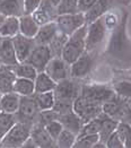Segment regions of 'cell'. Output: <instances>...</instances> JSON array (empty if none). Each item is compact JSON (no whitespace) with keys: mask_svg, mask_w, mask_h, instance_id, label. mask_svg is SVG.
I'll use <instances>...</instances> for the list:
<instances>
[{"mask_svg":"<svg viewBox=\"0 0 131 148\" xmlns=\"http://www.w3.org/2000/svg\"><path fill=\"white\" fill-rule=\"evenodd\" d=\"M29 138L38 148H50L54 145V140L50 137L44 125L40 123H35L32 127Z\"/></svg>","mask_w":131,"mask_h":148,"instance_id":"cell-18","label":"cell"},{"mask_svg":"<svg viewBox=\"0 0 131 148\" xmlns=\"http://www.w3.org/2000/svg\"><path fill=\"white\" fill-rule=\"evenodd\" d=\"M43 0H24V12L26 15H32L38 8Z\"/></svg>","mask_w":131,"mask_h":148,"instance_id":"cell-41","label":"cell"},{"mask_svg":"<svg viewBox=\"0 0 131 148\" xmlns=\"http://www.w3.org/2000/svg\"><path fill=\"white\" fill-rule=\"evenodd\" d=\"M101 129V118L97 116L95 119L86 122L82 128L79 135L77 137H83V136H92V135H98Z\"/></svg>","mask_w":131,"mask_h":148,"instance_id":"cell-33","label":"cell"},{"mask_svg":"<svg viewBox=\"0 0 131 148\" xmlns=\"http://www.w3.org/2000/svg\"><path fill=\"white\" fill-rule=\"evenodd\" d=\"M12 70L17 78H25L31 80H34L38 74L35 70V68H33L27 62H18L16 66L12 67Z\"/></svg>","mask_w":131,"mask_h":148,"instance_id":"cell-30","label":"cell"},{"mask_svg":"<svg viewBox=\"0 0 131 148\" xmlns=\"http://www.w3.org/2000/svg\"><path fill=\"white\" fill-rule=\"evenodd\" d=\"M36 23L40 25H44L50 22H53L57 18V7L52 5L49 0H43L38 8L32 14Z\"/></svg>","mask_w":131,"mask_h":148,"instance_id":"cell-15","label":"cell"},{"mask_svg":"<svg viewBox=\"0 0 131 148\" xmlns=\"http://www.w3.org/2000/svg\"><path fill=\"white\" fill-rule=\"evenodd\" d=\"M12 41L17 61L25 62L27 60V58L29 57L31 52L35 48L36 44L34 38H29V37L23 36V35L18 34L15 37H12Z\"/></svg>","mask_w":131,"mask_h":148,"instance_id":"cell-14","label":"cell"},{"mask_svg":"<svg viewBox=\"0 0 131 148\" xmlns=\"http://www.w3.org/2000/svg\"><path fill=\"white\" fill-rule=\"evenodd\" d=\"M120 123L131 125V101L120 96V103L114 116L112 118Z\"/></svg>","mask_w":131,"mask_h":148,"instance_id":"cell-25","label":"cell"},{"mask_svg":"<svg viewBox=\"0 0 131 148\" xmlns=\"http://www.w3.org/2000/svg\"><path fill=\"white\" fill-rule=\"evenodd\" d=\"M59 33L58 26L54 21L44 25H41L37 34L34 37L35 44L36 45H50L51 42L58 36Z\"/></svg>","mask_w":131,"mask_h":148,"instance_id":"cell-16","label":"cell"},{"mask_svg":"<svg viewBox=\"0 0 131 148\" xmlns=\"http://www.w3.org/2000/svg\"><path fill=\"white\" fill-rule=\"evenodd\" d=\"M18 19H19V34L29 38H34L40 28V25L36 23L34 17L32 15L24 14Z\"/></svg>","mask_w":131,"mask_h":148,"instance_id":"cell-21","label":"cell"},{"mask_svg":"<svg viewBox=\"0 0 131 148\" xmlns=\"http://www.w3.org/2000/svg\"><path fill=\"white\" fill-rule=\"evenodd\" d=\"M57 86V83L52 80L44 71L38 73L36 78L34 79V87H35V93H48L53 92Z\"/></svg>","mask_w":131,"mask_h":148,"instance_id":"cell-28","label":"cell"},{"mask_svg":"<svg viewBox=\"0 0 131 148\" xmlns=\"http://www.w3.org/2000/svg\"><path fill=\"white\" fill-rule=\"evenodd\" d=\"M32 127L17 122L0 141L1 148H22L29 139Z\"/></svg>","mask_w":131,"mask_h":148,"instance_id":"cell-5","label":"cell"},{"mask_svg":"<svg viewBox=\"0 0 131 148\" xmlns=\"http://www.w3.org/2000/svg\"><path fill=\"white\" fill-rule=\"evenodd\" d=\"M54 22L58 26L60 33L67 37L73 34L76 31H78L80 27H83L84 25H86L85 16L83 12L60 15V16H57Z\"/></svg>","mask_w":131,"mask_h":148,"instance_id":"cell-9","label":"cell"},{"mask_svg":"<svg viewBox=\"0 0 131 148\" xmlns=\"http://www.w3.org/2000/svg\"><path fill=\"white\" fill-rule=\"evenodd\" d=\"M97 53L85 51L83 54L70 64V78L80 80L87 77L95 66Z\"/></svg>","mask_w":131,"mask_h":148,"instance_id":"cell-8","label":"cell"},{"mask_svg":"<svg viewBox=\"0 0 131 148\" xmlns=\"http://www.w3.org/2000/svg\"><path fill=\"white\" fill-rule=\"evenodd\" d=\"M52 53L48 45H35V48L31 52L29 57L27 58L28 64H31L33 68H35L37 73L44 71L45 67L48 66L49 61L52 59Z\"/></svg>","mask_w":131,"mask_h":148,"instance_id":"cell-13","label":"cell"},{"mask_svg":"<svg viewBox=\"0 0 131 148\" xmlns=\"http://www.w3.org/2000/svg\"><path fill=\"white\" fill-rule=\"evenodd\" d=\"M76 138L77 137L73 134L63 129L59 137L57 138V140L54 141V144L58 148H72L75 141H76Z\"/></svg>","mask_w":131,"mask_h":148,"instance_id":"cell-34","label":"cell"},{"mask_svg":"<svg viewBox=\"0 0 131 148\" xmlns=\"http://www.w3.org/2000/svg\"><path fill=\"white\" fill-rule=\"evenodd\" d=\"M82 84L79 80L73 78H67L57 83V86L53 90L54 94V106L53 110L59 115L72 111V104L75 99L80 94Z\"/></svg>","mask_w":131,"mask_h":148,"instance_id":"cell-2","label":"cell"},{"mask_svg":"<svg viewBox=\"0 0 131 148\" xmlns=\"http://www.w3.org/2000/svg\"><path fill=\"white\" fill-rule=\"evenodd\" d=\"M114 95H115V92L112 87L106 86V85H98V84L82 85L80 94H79V96H82L83 99L99 105H103Z\"/></svg>","mask_w":131,"mask_h":148,"instance_id":"cell-6","label":"cell"},{"mask_svg":"<svg viewBox=\"0 0 131 148\" xmlns=\"http://www.w3.org/2000/svg\"><path fill=\"white\" fill-rule=\"evenodd\" d=\"M86 33L87 25H84L73 34L67 37L60 57L68 64L73 63L86 51Z\"/></svg>","mask_w":131,"mask_h":148,"instance_id":"cell-3","label":"cell"},{"mask_svg":"<svg viewBox=\"0 0 131 148\" xmlns=\"http://www.w3.org/2000/svg\"><path fill=\"white\" fill-rule=\"evenodd\" d=\"M35 99V103L40 111H47V110H52L54 106V94L53 92H48V93H35L33 95Z\"/></svg>","mask_w":131,"mask_h":148,"instance_id":"cell-29","label":"cell"},{"mask_svg":"<svg viewBox=\"0 0 131 148\" xmlns=\"http://www.w3.org/2000/svg\"><path fill=\"white\" fill-rule=\"evenodd\" d=\"M96 1L97 0H78V10H79V12L85 14L89 8L93 7V5Z\"/></svg>","mask_w":131,"mask_h":148,"instance_id":"cell-42","label":"cell"},{"mask_svg":"<svg viewBox=\"0 0 131 148\" xmlns=\"http://www.w3.org/2000/svg\"><path fill=\"white\" fill-rule=\"evenodd\" d=\"M1 96H2V95H1V94H0V101H1ZM0 112H1V109H0Z\"/></svg>","mask_w":131,"mask_h":148,"instance_id":"cell-48","label":"cell"},{"mask_svg":"<svg viewBox=\"0 0 131 148\" xmlns=\"http://www.w3.org/2000/svg\"><path fill=\"white\" fill-rule=\"evenodd\" d=\"M117 134L119 135L123 147L131 148V125L119 122L117 128Z\"/></svg>","mask_w":131,"mask_h":148,"instance_id":"cell-35","label":"cell"},{"mask_svg":"<svg viewBox=\"0 0 131 148\" xmlns=\"http://www.w3.org/2000/svg\"><path fill=\"white\" fill-rule=\"evenodd\" d=\"M93 148H106V146H105V144H104V143H101V141H98V143H97V144H96V145Z\"/></svg>","mask_w":131,"mask_h":148,"instance_id":"cell-44","label":"cell"},{"mask_svg":"<svg viewBox=\"0 0 131 148\" xmlns=\"http://www.w3.org/2000/svg\"><path fill=\"white\" fill-rule=\"evenodd\" d=\"M19 103H21V96L17 95L16 93H8V94H3L1 96L0 101V109L1 112L3 113H9V114H16L19 108Z\"/></svg>","mask_w":131,"mask_h":148,"instance_id":"cell-24","label":"cell"},{"mask_svg":"<svg viewBox=\"0 0 131 148\" xmlns=\"http://www.w3.org/2000/svg\"><path fill=\"white\" fill-rule=\"evenodd\" d=\"M99 118H101V129H99V132H98V139H99L101 143L105 144L107 138L111 136L112 134L115 132L119 122L115 121L114 119L105 115L103 112L99 115Z\"/></svg>","mask_w":131,"mask_h":148,"instance_id":"cell-23","label":"cell"},{"mask_svg":"<svg viewBox=\"0 0 131 148\" xmlns=\"http://www.w3.org/2000/svg\"><path fill=\"white\" fill-rule=\"evenodd\" d=\"M44 128H45V130L48 131V134L50 135V137H51L54 141L57 140V138L59 137V135L62 132V130H63L62 125H61V123H60L58 120L48 123L47 125H44Z\"/></svg>","mask_w":131,"mask_h":148,"instance_id":"cell-39","label":"cell"},{"mask_svg":"<svg viewBox=\"0 0 131 148\" xmlns=\"http://www.w3.org/2000/svg\"><path fill=\"white\" fill-rule=\"evenodd\" d=\"M58 119H59V114L54 111L53 109L52 110H47V111H40L36 123H40L42 124V125H47L48 123L52 122V121H56Z\"/></svg>","mask_w":131,"mask_h":148,"instance_id":"cell-38","label":"cell"},{"mask_svg":"<svg viewBox=\"0 0 131 148\" xmlns=\"http://www.w3.org/2000/svg\"><path fill=\"white\" fill-rule=\"evenodd\" d=\"M58 121L61 123L62 128L64 130H67V131L73 134L76 137L79 135L82 128H83L84 124H85V122L73 111H70L68 112V113H64V114L59 115Z\"/></svg>","mask_w":131,"mask_h":148,"instance_id":"cell-17","label":"cell"},{"mask_svg":"<svg viewBox=\"0 0 131 148\" xmlns=\"http://www.w3.org/2000/svg\"><path fill=\"white\" fill-rule=\"evenodd\" d=\"M38 114H40V110L36 105L35 99L33 96L21 97L18 111L15 114L16 119H17V122L33 127L37 122Z\"/></svg>","mask_w":131,"mask_h":148,"instance_id":"cell-7","label":"cell"},{"mask_svg":"<svg viewBox=\"0 0 131 148\" xmlns=\"http://www.w3.org/2000/svg\"><path fill=\"white\" fill-rule=\"evenodd\" d=\"M16 80V76L14 74L12 67L1 66L0 67V94L12 93L14 89V83Z\"/></svg>","mask_w":131,"mask_h":148,"instance_id":"cell-22","label":"cell"},{"mask_svg":"<svg viewBox=\"0 0 131 148\" xmlns=\"http://www.w3.org/2000/svg\"><path fill=\"white\" fill-rule=\"evenodd\" d=\"M18 63L15 50L12 47V38H1L0 43V64L7 66V67H14Z\"/></svg>","mask_w":131,"mask_h":148,"instance_id":"cell-19","label":"cell"},{"mask_svg":"<svg viewBox=\"0 0 131 148\" xmlns=\"http://www.w3.org/2000/svg\"><path fill=\"white\" fill-rule=\"evenodd\" d=\"M98 141V135L77 137L72 148H93Z\"/></svg>","mask_w":131,"mask_h":148,"instance_id":"cell-36","label":"cell"},{"mask_svg":"<svg viewBox=\"0 0 131 148\" xmlns=\"http://www.w3.org/2000/svg\"><path fill=\"white\" fill-rule=\"evenodd\" d=\"M14 93L19 95L21 97L26 96H33L35 94V87H34V80L25 79V78H17L14 83Z\"/></svg>","mask_w":131,"mask_h":148,"instance_id":"cell-27","label":"cell"},{"mask_svg":"<svg viewBox=\"0 0 131 148\" xmlns=\"http://www.w3.org/2000/svg\"><path fill=\"white\" fill-rule=\"evenodd\" d=\"M6 18H7V17H6L5 15H2V14L0 12V26H1V24H2L3 22H5V19H6Z\"/></svg>","mask_w":131,"mask_h":148,"instance_id":"cell-45","label":"cell"},{"mask_svg":"<svg viewBox=\"0 0 131 148\" xmlns=\"http://www.w3.org/2000/svg\"><path fill=\"white\" fill-rule=\"evenodd\" d=\"M129 2H131V0H129Z\"/></svg>","mask_w":131,"mask_h":148,"instance_id":"cell-50","label":"cell"},{"mask_svg":"<svg viewBox=\"0 0 131 148\" xmlns=\"http://www.w3.org/2000/svg\"><path fill=\"white\" fill-rule=\"evenodd\" d=\"M108 32L110 31L107 29L103 17L98 18L92 24L87 25L86 51L98 53V50L102 49L103 44L106 42V36Z\"/></svg>","mask_w":131,"mask_h":148,"instance_id":"cell-4","label":"cell"},{"mask_svg":"<svg viewBox=\"0 0 131 148\" xmlns=\"http://www.w3.org/2000/svg\"><path fill=\"white\" fill-rule=\"evenodd\" d=\"M16 123L17 119L15 114L0 112V141Z\"/></svg>","mask_w":131,"mask_h":148,"instance_id":"cell-31","label":"cell"},{"mask_svg":"<svg viewBox=\"0 0 131 148\" xmlns=\"http://www.w3.org/2000/svg\"><path fill=\"white\" fill-rule=\"evenodd\" d=\"M44 73L49 77L59 83L67 78H70V64H68L61 57H53L44 69Z\"/></svg>","mask_w":131,"mask_h":148,"instance_id":"cell-11","label":"cell"},{"mask_svg":"<svg viewBox=\"0 0 131 148\" xmlns=\"http://www.w3.org/2000/svg\"><path fill=\"white\" fill-rule=\"evenodd\" d=\"M0 12L6 17L19 18L25 14L24 0H0Z\"/></svg>","mask_w":131,"mask_h":148,"instance_id":"cell-20","label":"cell"},{"mask_svg":"<svg viewBox=\"0 0 131 148\" xmlns=\"http://www.w3.org/2000/svg\"><path fill=\"white\" fill-rule=\"evenodd\" d=\"M72 111L75 112L84 122H88L102 114V105L92 103L87 99L78 96L72 104Z\"/></svg>","mask_w":131,"mask_h":148,"instance_id":"cell-10","label":"cell"},{"mask_svg":"<svg viewBox=\"0 0 131 148\" xmlns=\"http://www.w3.org/2000/svg\"><path fill=\"white\" fill-rule=\"evenodd\" d=\"M105 146H106V148H124L119 135L117 134V130L114 134H112L107 138V140L105 141Z\"/></svg>","mask_w":131,"mask_h":148,"instance_id":"cell-40","label":"cell"},{"mask_svg":"<svg viewBox=\"0 0 131 148\" xmlns=\"http://www.w3.org/2000/svg\"><path fill=\"white\" fill-rule=\"evenodd\" d=\"M112 88L114 89L117 95L131 101V82H127V80L118 82L112 86Z\"/></svg>","mask_w":131,"mask_h":148,"instance_id":"cell-37","label":"cell"},{"mask_svg":"<svg viewBox=\"0 0 131 148\" xmlns=\"http://www.w3.org/2000/svg\"><path fill=\"white\" fill-rule=\"evenodd\" d=\"M1 38H2V37H0V43H1Z\"/></svg>","mask_w":131,"mask_h":148,"instance_id":"cell-49","label":"cell"},{"mask_svg":"<svg viewBox=\"0 0 131 148\" xmlns=\"http://www.w3.org/2000/svg\"><path fill=\"white\" fill-rule=\"evenodd\" d=\"M19 34V19L17 17H7L0 26V37L12 38Z\"/></svg>","mask_w":131,"mask_h":148,"instance_id":"cell-26","label":"cell"},{"mask_svg":"<svg viewBox=\"0 0 131 148\" xmlns=\"http://www.w3.org/2000/svg\"><path fill=\"white\" fill-rule=\"evenodd\" d=\"M22 148H38V147L36 146L34 143H33V140L29 138V139H28V140L25 143L24 145L22 146Z\"/></svg>","mask_w":131,"mask_h":148,"instance_id":"cell-43","label":"cell"},{"mask_svg":"<svg viewBox=\"0 0 131 148\" xmlns=\"http://www.w3.org/2000/svg\"><path fill=\"white\" fill-rule=\"evenodd\" d=\"M0 67H1V64H0Z\"/></svg>","mask_w":131,"mask_h":148,"instance_id":"cell-51","label":"cell"},{"mask_svg":"<svg viewBox=\"0 0 131 148\" xmlns=\"http://www.w3.org/2000/svg\"><path fill=\"white\" fill-rule=\"evenodd\" d=\"M49 1H50V2L52 3V5H54V6L57 7V5L59 3V1H60V0H49Z\"/></svg>","mask_w":131,"mask_h":148,"instance_id":"cell-46","label":"cell"},{"mask_svg":"<svg viewBox=\"0 0 131 148\" xmlns=\"http://www.w3.org/2000/svg\"><path fill=\"white\" fill-rule=\"evenodd\" d=\"M78 10V0H60L57 5V15H68L77 14Z\"/></svg>","mask_w":131,"mask_h":148,"instance_id":"cell-32","label":"cell"},{"mask_svg":"<svg viewBox=\"0 0 131 148\" xmlns=\"http://www.w3.org/2000/svg\"><path fill=\"white\" fill-rule=\"evenodd\" d=\"M123 0H97L93 5L92 8H89L84 14L86 25L92 24L93 22L97 21L98 18L103 17L105 14L114 9L115 5L121 3Z\"/></svg>","mask_w":131,"mask_h":148,"instance_id":"cell-12","label":"cell"},{"mask_svg":"<svg viewBox=\"0 0 131 148\" xmlns=\"http://www.w3.org/2000/svg\"><path fill=\"white\" fill-rule=\"evenodd\" d=\"M50 148H58V147H57V146H56V144H54V145H53L52 147H50Z\"/></svg>","mask_w":131,"mask_h":148,"instance_id":"cell-47","label":"cell"},{"mask_svg":"<svg viewBox=\"0 0 131 148\" xmlns=\"http://www.w3.org/2000/svg\"><path fill=\"white\" fill-rule=\"evenodd\" d=\"M128 16V12L123 10L119 24L110 32L104 48V56L107 60L119 67L131 64V40L127 32Z\"/></svg>","mask_w":131,"mask_h":148,"instance_id":"cell-1","label":"cell"}]
</instances>
